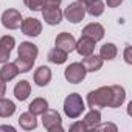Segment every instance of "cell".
I'll return each instance as SVG.
<instances>
[{
    "label": "cell",
    "mask_w": 132,
    "mask_h": 132,
    "mask_svg": "<svg viewBox=\"0 0 132 132\" xmlns=\"http://www.w3.org/2000/svg\"><path fill=\"white\" fill-rule=\"evenodd\" d=\"M110 96H112L110 86L98 87V89H95V90H92V92L87 93V106L90 109H104V107H109Z\"/></svg>",
    "instance_id": "obj_1"
},
{
    "label": "cell",
    "mask_w": 132,
    "mask_h": 132,
    "mask_svg": "<svg viewBox=\"0 0 132 132\" xmlns=\"http://www.w3.org/2000/svg\"><path fill=\"white\" fill-rule=\"evenodd\" d=\"M84 110H86V103L79 93H70L64 100V113L70 120L81 117Z\"/></svg>",
    "instance_id": "obj_2"
},
{
    "label": "cell",
    "mask_w": 132,
    "mask_h": 132,
    "mask_svg": "<svg viewBox=\"0 0 132 132\" xmlns=\"http://www.w3.org/2000/svg\"><path fill=\"white\" fill-rule=\"evenodd\" d=\"M42 124L48 132H64L61 113L54 109H47L42 115Z\"/></svg>",
    "instance_id": "obj_3"
},
{
    "label": "cell",
    "mask_w": 132,
    "mask_h": 132,
    "mask_svg": "<svg viewBox=\"0 0 132 132\" xmlns=\"http://www.w3.org/2000/svg\"><path fill=\"white\" fill-rule=\"evenodd\" d=\"M86 76H87V70L81 62H72L64 70V78L70 84H79L86 79Z\"/></svg>",
    "instance_id": "obj_4"
},
{
    "label": "cell",
    "mask_w": 132,
    "mask_h": 132,
    "mask_svg": "<svg viewBox=\"0 0 132 132\" xmlns=\"http://www.w3.org/2000/svg\"><path fill=\"white\" fill-rule=\"evenodd\" d=\"M0 20H2L3 28H6V30H19L23 19H22L20 11H17L14 8H8V10H5L2 13Z\"/></svg>",
    "instance_id": "obj_5"
},
{
    "label": "cell",
    "mask_w": 132,
    "mask_h": 132,
    "mask_svg": "<svg viewBox=\"0 0 132 132\" xmlns=\"http://www.w3.org/2000/svg\"><path fill=\"white\" fill-rule=\"evenodd\" d=\"M62 14H64V17L67 19L69 22H72V23H79V22H82L84 17H86V6H84L81 2H73V3H70L67 8H65V11H64Z\"/></svg>",
    "instance_id": "obj_6"
},
{
    "label": "cell",
    "mask_w": 132,
    "mask_h": 132,
    "mask_svg": "<svg viewBox=\"0 0 132 132\" xmlns=\"http://www.w3.org/2000/svg\"><path fill=\"white\" fill-rule=\"evenodd\" d=\"M20 30L28 37H37L42 33V22L36 17H27V19L22 20Z\"/></svg>",
    "instance_id": "obj_7"
},
{
    "label": "cell",
    "mask_w": 132,
    "mask_h": 132,
    "mask_svg": "<svg viewBox=\"0 0 132 132\" xmlns=\"http://www.w3.org/2000/svg\"><path fill=\"white\" fill-rule=\"evenodd\" d=\"M75 45H76V39L73 37V34L70 33H59L54 39V47L65 51V53H72L75 51Z\"/></svg>",
    "instance_id": "obj_8"
},
{
    "label": "cell",
    "mask_w": 132,
    "mask_h": 132,
    "mask_svg": "<svg viewBox=\"0 0 132 132\" xmlns=\"http://www.w3.org/2000/svg\"><path fill=\"white\" fill-rule=\"evenodd\" d=\"M42 17H44L45 23H48L51 27H56L62 22L64 14H62L59 6H44L42 8Z\"/></svg>",
    "instance_id": "obj_9"
},
{
    "label": "cell",
    "mask_w": 132,
    "mask_h": 132,
    "mask_svg": "<svg viewBox=\"0 0 132 132\" xmlns=\"http://www.w3.org/2000/svg\"><path fill=\"white\" fill-rule=\"evenodd\" d=\"M104 34H106V30H104V27H103L101 23H98V22L87 23V25L82 28V31H81V36L90 37V39L95 40V42L101 40V39L104 37Z\"/></svg>",
    "instance_id": "obj_10"
},
{
    "label": "cell",
    "mask_w": 132,
    "mask_h": 132,
    "mask_svg": "<svg viewBox=\"0 0 132 132\" xmlns=\"http://www.w3.org/2000/svg\"><path fill=\"white\" fill-rule=\"evenodd\" d=\"M51 70L47 67V65H40L34 70V75H33V79H34V84L39 86V87H45L50 84L51 81Z\"/></svg>",
    "instance_id": "obj_11"
},
{
    "label": "cell",
    "mask_w": 132,
    "mask_h": 132,
    "mask_svg": "<svg viewBox=\"0 0 132 132\" xmlns=\"http://www.w3.org/2000/svg\"><path fill=\"white\" fill-rule=\"evenodd\" d=\"M95 40H92L90 37H86V36H81L79 40H76V45H75V50L79 56H89L95 51Z\"/></svg>",
    "instance_id": "obj_12"
},
{
    "label": "cell",
    "mask_w": 132,
    "mask_h": 132,
    "mask_svg": "<svg viewBox=\"0 0 132 132\" xmlns=\"http://www.w3.org/2000/svg\"><path fill=\"white\" fill-rule=\"evenodd\" d=\"M110 92H112V96H110V104L109 107L112 109H117V107H121L123 103L126 101V90L123 86H110Z\"/></svg>",
    "instance_id": "obj_13"
},
{
    "label": "cell",
    "mask_w": 132,
    "mask_h": 132,
    "mask_svg": "<svg viewBox=\"0 0 132 132\" xmlns=\"http://www.w3.org/2000/svg\"><path fill=\"white\" fill-rule=\"evenodd\" d=\"M103 57L100 56V54H89V56H84L82 57V65L86 67V70L87 72H92V73H95V72H98V70H101V67H103Z\"/></svg>",
    "instance_id": "obj_14"
},
{
    "label": "cell",
    "mask_w": 132,
    "mask_h": 132,
    "mask_svg": "<svg viewBox=\"0 0 132 132\" xmlns=\"http://www.w3.org/2000/svg\"><path fill=\"white\" fill-rule=\"evenodd\" d=\"M39 54V48L37 45H34L33 42H20L19 48H17V56H22V57H28V59H33L36 61Z\"/></svg>",
    "instance_id": "obj_15"
},
{
    "label": "cell",
    "mask_w": 132,
    "mask_h": 132,
    "mask_svg": "<svg viewBox=\"0 0 132 132\" xmlns=\"http://www.w3.org/2000/svg\"><path fill=\"white\" fill-rule=\"evenodd\" d=\"M19 73H20V72H19L17 65H16L14 62H10V61H8V62L2 64V69H0V78H2L5 82H10V81L16 79Z\"/></svg>",
    "instance_id": "obj_16"
},
{
    "label": "cell",
    "mask_w": 132,
    "mask_h": 132,
    "mask_svg": "<svg viewBox=\"0 0 132 132\" xmlns=\"http://www.w3.org/2000/svg\"><path fill=\"white\" fill-rule=\"evenodd\" d=\"M31 93V84L27 79H20L16 86H14V96L19 101H25Z\"/></svg>",
    "instance_id": "obj_17"
},
{
    "label": "cell",
    "mask_w": 132,
    "mask_h": 132,
    "mask_svg": "<svg viewBox=\"0 0 132 132\" xmlns=\"http://www.w3.org/2000/svg\"><path fill=\"white\" fill-rule=\"evenodd\" d=\"M82 123L86 124V129L87 130H93L95 126L98 123H101V110L100 109H90V112H87L84 115Z\"/></svg>",
    "instance_id": "obj_18"
},
{
    "label": "cell",
    "mask_w": 132,
    "mask_h": 132,
    "mask_svg": "<svg viewBox=\"0 0 132 132\" xmlns=\"http://www.w3.org/2000/svg\"><path fill=\"white\" fill-rule=\"evenodd\" d=\"M19 126L23 129V130H34L37 127V120H36V115H33L31 112H23L20 113L19 117Z\"/></svg>",
    "instance_id": "obj_19"
},
{
    "label": "cell",
    "mask_w": 132,
    "mask_h": 132,
    "mask_svg": "<svg viewBox=\"0 0 132 132\" xmlns=\"http://www.w3.org/2000/svg\"><path fill=\"white\" fill-rule=\"evenodd\" d=\"M48 109V101L45 100V98H34L31 103H30V106H28V112H31L33 115H42L45 110Z\"/></svg>",
    "instance_id": "obj_20"
},
{
    "label": "cell",
    "mask_w": 132,
    "mask_h": 132,
    "mask_svg": "<svg viewBox=\"0 0 132 132\" xmlns=\"http://www.w3.org/2000/svg\"><path fill=\"white\" fill-rule=\"evenodd\" d=\"M47 59H48L51 64L61 65V64H64V62H67V59H69V53H65V51H62V50H59V48L54 47V48H51V50L48 51Z\"/></svg>",
    "instance_id": "obj_21"
},
{
    "label": "cell",
    "mask_w": 132,
    "mask_h": 132,
    "mask_svg": "<svg viewBox=\"0 0 132 132\" xmlns=\"http://www.w3.org/2000/svg\"><path fill=\"white\" fill-rule=\"evenodd\" d=\"M14 112H16V104L11 100L5 96L0 98V118H10L11 115H14Z\"/></svg>",
    "instance_id": "obj_22"
},
{
    "label": "cell",
    "mask_w": 132,
    "mask_h": 132,
    "mask_svg": "<svg viewBox=\"0 0 132 132\" xmlns=\"http://www.w3.org/2000/svg\"><path fill=\"white\" fill-rule=\"evenodd\" d=\"M117 54H118V48L112 42H107V44L101 45V48H100V56L103 57V61H113L117 57Z\"/></svg>",
    "instance_id": "obj_23"
},
{
    "label": "cell",
    "mask_w": 132,
    "mask_h": 132,
    "mask_svg": "<svg viewBox=\"0 0 132 132\" xmlns=\"http://www.w3.org/2000/svg\"><path fill=\"white\" fill-rule=\"evenodd\" d=\"M84 6H86V14H90L92 17H100L106 10L104 8L106 5L101 2V0H92V2L86 3Z\"/></svg>",
    "instance_id": "obj_24"
},
{
    "label": "cell",
    "mask_w": 132,
    "mask_h": 132,
    "mask_svg": "<svg viewBox=\"0 0 132 132\" xmlns=\"http://www.w3.org/2000/svg\"><path fill=\"white\" fill-rule=\"evenodd\" d=\"M14 64L17 65V69L20 73H28L31 69H33V65H34V61L33 59H28V57H22V56H17Z\"/></svg>",
    "instance_id": "obj_25"
},
{
    "label": "cell",
    "mask_w": 132,
    "mask_h": 132,
    "mask_svg": "<svg viewBox=\"0 0 132 132\" xmlns=\"http://www.w3.org/2000/svg\"><path fill=\"white\" fill-rule=\"evenodd\" d=\"M0 45H2L5 50H8V51H13L14 47H16V39H14L13 36L5 34V36L0 37Z\"/></svg>",
    "instance_id": "obj_26"
},
{
    "label": "cell",
    "mask_w": 132,
    "mask_h": 132,
    "mask_svg": "<svg viewBox=\"0 0 132 132\" xmlns=\"http://www.w3.org/2000/svg\"><path fill=\"white\" fill-rule=\"evenodd\" d=\"M23 3L31 11H42L44 8V0H23Z\"/></svg>",
    "instance_id": "obj_27"
},
{
    "label": "cell",
    "mask_w": 132,
    "mask_h": 132,
    "mask_svg": "<svg viewBox=\"0 0 132 132\" xmlns=\"http://www.w3.org/2000/svg\"><path fill=\"white\" fill-rule=\"evenodd\" d=\"M93 130H112V132H117V130H118V127H117L115 124H112V123H104V124L98 123V124L95 126V129H93Z\"/></svg>",
    "instance_id": "obj_28"
},
{
    "label": "cell",
    "mask_w": 132,
    "mask_h": 132,
    "mask_svg": "<svg viewBox=\"0 0 132 132\" xmlns=\"http://www.w3.org/2000/svg\"><path fill=\"white\" fill-rule=\"evenodd\" d=\"M69 130H70V132H86L87 129H86V124H84L82 121H76V123L70 124Z\"/></svg>",
    "instance_id": "obj_29"
},
{
    "label": "cell",
    "mask_w": 132,
    "mask_h": 132,
    "mask_svg": "<svg viewBox=\"0 0 132 132\" xmlns=\"http://www.w3.org/2000/svg\"><path fill=\"white\" fill-rule=\"evenodd\" d=\"M10 56H11V51L5 50L2 45H0V64H5V62H8Z\"/></svg>",
    "instance_id": "obj_30"
},
{
    "label": "cell",
    "mask_w": 132,
    "mask_h": 132,
    "mask_svg": "<svg viewBox=\"0 0 132 132\" xmlns=\"http://www.w3.org/2000/svg\"><path fill=\"white\" fill-rule=\"evenodd\" d=\"M123 56H124V62L130 65V64H132V47H130V45H126Z\"/></svg>",
    "instance_id": "obj_31"
},
{
    "label": "cell",
    "mask_w": 132,
    "mask_h": 132,
    "mask_svg": "<svg viewBox=\"0 0 132 132\" xmlns=\"http://www.w3.org/2000/svg\"><path fill=\"white\" fill-rule=\"evenodd\" d=\"M123 2H124V0H106V5L109 8H118Z\"/></svg>",
    "instance_id": "obj_32"
},
{
    "label": "cell",
    "mask_w": 132,
    "mask_h": 132,
    "mask_svg": "<svg viewBox=\"0 0 132 132\" xmlns=\"http://www.w3.org/2000/svg\"><path fill=\"white\" fill-rule=\"evenodd\" d=\"M62 0H44V6H59Z\"/></svg>",
    "instance_id": "obj_33"
},
{
    "label": "cell",
    "mask_w": 132,
    "mask_h": 132,
    "mask_svg": "<svg viewBox=\"0 0 132 132\" xmlns=\"http://www.w3.org/2000/svg\"><path fill=\"white\" fill-rule=\"evenodd\" d=\"M5 93H6V82L0 78V98H2Z\"/></svg>",
    "instance_id": "obj_34"
},
{
    "label": "cell",
    "mask_w": 132,
    "mask_h": 132,
    "mask_svg": "<svg viewBox=\"0 0 132 132\" xmlns=\"http://www.w3.org/2000/svg\"><path fill=\"white\" fill-rule=\"evenodd\" d=\"M0 130H11V132H16V127L8 126V124H3V126H0Z\"/></svg>",
    "instance_id": "obj_35"
},
{
    "label": "cell",
    "mask_w": 132,
    "mask_h": 132,
    "mask_svg": "<svg viewBox=\"0 0 132 132\" xmlns=\"http://www.w3.org/2000/svg\"><path fill=\"white\" fill-rule=\"evenodd\" d=\"M78 2H81L82 5H86V3H89V2H92V0H78Z\"/></svg>",
    "instance_id": "obj_36"
}]
</instances>
